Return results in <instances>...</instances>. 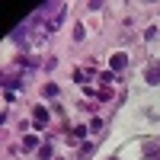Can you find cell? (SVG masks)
<instances>
[{"instance_id":"6da1fadb","label":"cell","mask_w":160,"mask_h":160,"mask_svg":"<svg viewBox=\"0 0 160 160\" xmlns=\"http://www.w3.org/2000/svg\"><path fill=\"white\" fill-rule=\"evenodd\" d=\"M125 61H128L125 55H112V71H122V68H125Z\"/></svg>"},{"instance_id":"7a4b0ae2","label":"cell","mask_w":160,"mask_h":160,"mask_svg":"<svg viewBox=\"0 0 160 160\" xmlns=\"http://www.w3.org/2000/svg\"><path fill=\"white\" fill-rule=\"evenodd\" d=\"M45 118H48L45 109H35V125H45Z\"/></svg>"}]
</instances>
